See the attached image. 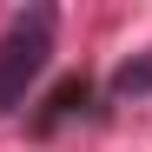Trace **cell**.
<instances>
[{
  "label": "cell",
  "mask_w": 152,
  "mask_h": 152,
  "mask_svg": "<svg viewBox=\"0 0 152 152\" xmlns=\"http://www.w3.org/2000/svg\"><path fill=\"white\" fill-rule=\"evenodd\" d=\"M53 33H60L53 7H20L7 20V33H0V119L27 106L33 80L46 73V60H53Z\"/></svg>",
  "instance_id": "6da1fadb"
},
{
  "label": "cell",
  "mask_w": 152,
  "mask_h": 152,
  "mask_svg": "<svg viewBox=\"0 0 152 152\" xmlns=\"http://www.w3.org/2000/svg\"><path fill=\"white\" fill-rule=\"evenodd\" d=\"M86 99H93V80H86V73H73V80H60L53 93H46V106L33 113V132H60L66 119H80V113H86Z\"/></svg>",
  "instance_id": "7a4b0ae2"
},
{
  "label": "cell",
  "mask_w": 152,
  "mask_h": 152,
  "mask_svg": "<svg viewBox=\"0 0 152 152\" xmlns=\"http://www.w3.org/2000/svg\"><path fill=\"white\" fill-rule=\"evenodd\" d=\"M106 93H113V99H145V93H152V46H145V53H132V60L113 73Z\"/></svg>",
  "instance_id": "3957f363"
}]
</instances>
